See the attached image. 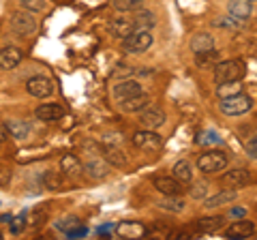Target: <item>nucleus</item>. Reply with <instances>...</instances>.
<instances>
[{
    "instance_id": "nucleus-1",
    "label": "nucleus",
    "mask_w": 257,
    "mask_h": 240,
    "mask_svg": "<svg viewBox=\"0 0 257 240\" xmlns=\"http://www.w3.org/2000/svg\"><path fill=\"white\" fill-rule=\"evenodd\" d=\"M246 75V67L242 60H223V62H216L214 65V82L216 84H223V82H238Z\"/></svg>"
},
{
    "instance_id": "nucleus-2",
    "label": "nucleus",
    "mask_w": 257,
    "mask_h": 240,
    "mask_svg": "<svg viewBox=\"0 0 257 240\" xmlns=\"http://www.w3.org/2000/svg\"><path fill=\"white\" fill-rule=\"evenodd\" d=\"M255 101L251 94H244V92H238L234 97H227V99H221L219 107L225 116H242V114H248V111L253 109Z\"/></svg>"
},
{
    "instance_id": "nucleus-3",
    "label": "nucleus",
    "mask_w": 257,
    "mask_h": 240,
    "mask_svg": "<svg viewBox=\"0 0 257 240\" xmlns=\"http://www.w3.org/2000/svg\"><path fill=\"white\" fill-rule=\"evenodd\" d=\"M197 167H199V172H204V174H219L223 170H227V155L221 153V150L204 153L197 159Z\"/></svg>"
},
{
    "instance_id": "nucleus-4",
    "label": "nucleus",
    "mask_w": 257,
    "mask_h": 240,
    "mask_svg": "<svg viewBox=\"0 0 257 240\" xmlns=\"http://www.w3.org/2000/svg\"><path fill=\"white\" fill-rule=\"evenodd\" d=\"M11 30H13V35L15 37H20V39H28L35 35V30H37V20L30 15V11H18V13H13V18H11Z\"/></svg>"
},
{
    "instance_id": "nucleus-5",
    "label": "nucleus",
    "mask_w": 257,
    "mask_h": 240,
    "mask_svg": "<svg viewBox=\"0 0 257 240\" xmlns=\"http://www.w3.org/2000/svg\"><path fill=\"white\" fill-rule=\"evenodd\" d=\"M124 41V52L128 54H142L150 50L152 45V35L150 30H135V33H131L126 39H122Z\"/></svg>"
},
{
    "instance_id": "nucleus-6",
    "label": "nucleus",
    "mask_w": 257,
    "mask_h": 240,
    "mask_svg": "<svg viewBox=\"0 0 257 240\" xmlns=\"http://www.w3.org/2000/svg\"><path fill=\"white\" fill-rule=\"evenodd\" d=\"M133 146H138L140 150H148V153H157L163 146V140H161V135L155 133L152 129H144V131H138L133 133Z\"/></svg>"
},
{
    "instance_id": "nucleus-7",
    "label": "nucleus",
    "mask_w": 257,
    "mask_h": 240,
    "mask_svg": "<svg viewBox=\"0 0 257 240\" xmlns=\"http://www.w3.org/2000/svg\"><path fill=\"white\" fill-rule=\"evenodd\" d=\"M26 90L32 94V97L45 99V97H50V94L54 92V82L50 77H45V75H35V77H30L26 82Z\"/></svg>"
},
{
    "instance_id": "nucleus-8",
    "label": "nucleus",
    "mask_w": 257,
    "mask_h": 240,
    "mask_svg": "<svg viewBox=\"0 0 257 240\" xmlns=\"http://www.w3.org/2000/svg\"><path fill=\"white\" fill-rule=\"evenodd\" d=\"M221 182H223V187L238 191V189L248 187V182H251V174H248L246 170H242V167H236V170L225 172L221 176Z\"/></svg>"
},
{
    "instance_id": "nucleus-9",
    "label": "nucleus",
    "mask_w": 257,
    "mask_h": 240,
    "mask_svg": "<svg viewBox=\"0 0 257 240\" xmlns=\"http://www.w3.org/2000/svg\"><path fill=\"white\" fill-rule=\"evenodd\" d=\"M142 92V84L140 82H135V79H122V82H118L114 86V90H111V97H114L118 103L120 101H126V99H131L135 97V94H140Z\"/></svg>"
},
{
    "instance_id": "nucleus-10",
    "label": "nucleus",
    "mask_w": 257,
    "mask_h": 240,
    "mask_svg": "<svg viewBox=\"0 0 257 240\" xmlns=\"http://www.w3.org/2000/svg\"><path fill=\"white\" fill-rule=\"evenodd\" d=\"M165 123V111L161 107H144L142 116H140V125L144 129H159L161 125Z\"/></svg>"
},
{
    "instance_id": "nucleus-11",
    "label": "nucleus",
    "mask_w": 257,
    "mask_h": 240,
    "mask_svg": "<svg viewBox=\"0 0 257 240\" xmlns=\"http://www.w3.org/2000/svg\"><path fill=\"white\" fill-rule=\"evenodd\" d=\"M111 165L105 161V159L101 157H94V159H88V161L84 163V172L90 176L92 180H99V178H105V176L109 174Z\"/></svg>"
},
{
    "instance_id": "nucleus-12",
    "label": "nucleus",
    "mask_w": 257,
    "mask_h": 240,
    "mask_svg": "<svg viewBox=\"0 0 257 240\" xmlns=\"http://www.w3.org/2000/svg\"><path fill=\"white\" fill-rule=\"evenodd\" d=\"M22 58H24V54H22L20 47H13V45L3 47V50H0V69L11 71V69H15L20 65Z\"/></svg>"
},
{
    "instance_id": "nucleus-13",
    "label": "nucleus",
    "mask_w": 257,
    "mask_h": 240,
    "mask_svg": "<svg viewBox=\"0 0 257 240\" xmlns=\"http://www.w3.org/2000/svg\"><path fill=\"white\" fill-rule=\"evenodd\" d=\"M146 225H142L140 221H122V223H118V227H116V234L120 238H142V236H146Z\"/></svg>"
},
{
    "instance_id": "nucleus-14",
    "label": "nucleus",
    "mask_w": 257,
    "mask_h": 240,
    "mask_svg": "<svg viewBox=\"0 0 257 240\" xmlns=\"http://www.w3.org/2000/svg\"><path fill=\"white\" fill-rule=\"evenodd\" d=\"M35 116L39 120H45V123H54V120H60L64 116V107L58 103H43L35 109Z\"/></svg>"
},
{
    "instance_id": "nucleus-15",
    "label": "nucleus",
    "mask_w": 257,
    "mask_h": 240,
    "mask_svg": "<svg viewBox=\"0 0 257 240\" xmlns=\"http://www.w3.org/2000/svg\"><path fill=\"white\" fill-rule=\"evenodd\" d=\"M253 234H255V223L244 217H242V221L231 223V227H227V231H225L227 238H251Z\"/></svg>"
},
{
    "instance_id": "nucleus-16",
    "label": "nucleus",
    "mask_w": 257,
    "mask_h": 240,
    "mask_svg": "<svg viewBox=\"0 0 257 240\" xmlns=\"http://www.w3.org/2000/svg\"><path fill=\"white\" fill-rule=\"evenodd\" d=\"M101 153H103L105 161H107L111 167H124V165H126V155L116 146V144L105 142V146H101Z\"/></svg>"
},
{
    "instance_id": "nucleus-17",
    "label": "nucleus",
    "mask_w": 257,
    "mask_h": 240,
    "mask_svg": "<svg viewBox=\"0 0 257 240\" xmlns=\"http://www.w3.org/2000/svg\"><path fill=\"white\" fill-rule=\"evenodd\" d=\"M229 15L240 22H246L253 15V0H231L229 3Z\"/></svg>"
},
{
    "instance_id": "nucleus-18",
    "label": "nucleus",
    "mask_w": 257,
    "mask_h": 240,
    "mask_svg": "<svg viewBox=\"0 0 257 240\" xmlns=\"http://www.w3.org/2000/svg\"><path fill=\"white\" fill-rule=\"evenodd\" d=\"M152 182H155V189L163 195H180V191H182V187H180L182 182L176 178H167V176H159V178H155Z\"/></svg>"
},
{
    "instance_id": "nucleus-19",
    "label": "nucleus",
    "mask_w": 257,
    "mask_h": 240,
    "mask_svg": "<svg viewBox=\"0 0 257 240\" xmlns=\"http://www.w3.org/2000/svg\"><path fill=\"white\" fill-rule=\"evenodd\" d=\"M131 22H133V28L135 30H150L157 24L155 13L148 11V9H144V7L135 11V15H131Z\"/></svg>"
},
{
    "instance_id": "nucleus-20",
    "label": "nucleus",
    "mask_w": 257,
    "mask_h": 240,
    "mask_svg": "<svg viewBox=\"0 0 257 240\" xmlns=\"http://www.w3.org/2000/svg\"><path fill=\"white\" fill-rule=\"evenodd\" d=\"M5 129H7V133H9L11 138H15V140H26L28 135H30V125L26 123V120H20V118L7 120Z\"/></svg>"
},
{
    "instance_id": "nucleus-21",
    "label": "nucleus",
    "mask_w": 257,
    "mask_h": 240,
    "mask_svg": "<svg viewBox=\"0 0 257 240\" xmlns=\"http://www.w3.org/2000/svg\"><path fill=\"white\" fill-rule=\"evenodd\" d=\"M60 172L67 174V176H79L84 172V163L77 159V155L67 153L60 159Z\"/></svg>"
},
{
    "instance_id": "nucleus-22",
    "label": "nucleus",
    "mask_w": 257,
    "mask_h": 240,
    "mask_svg": "<svg viewBox=\"0 0 257 240\" xmlns=\"http://www.w3.org/2000/svg\"><path fill=\"white\" fill-rule=\"evenodd\" d=\"M189 45L195 54H202V52H208V50H214V39L208 33H197V35L191 37Z\"/></svg>"
},
{
    "instance_id": "nucleus-23",
    "label": "nucleus",
    "mask_w": 257,
    "mask_h": 240,
    "mask_svg": "<svg viewBox=\"0 0 257 240\" xmlns=\"http://www.w3.org/2000/svg\"><path fill=\"white\" fill-rule=\"evenodd\" d=\"M109 30H111V35L118 37V39H126L131 33H135L131 18H116L114 22H111Z\"/></svg>"
},
{
    "instance_id": "nucleus-24",
    "label": "nucleus",
    "mask_w": 257,
    "mask_h": 240,
    "mask_svg": "<svg viewBox=\"0 0 257 240\" xmlns=\"http://www.w3.org/2000/svg\"><path fill=\"white\" fill-rule=\"evenodd\" d=\"M234 199H236V191H234V189H225V191H219L216 195L208 197L204 206L208 208V210H212V208H219V206H223V204H231Z\"/></svg>"
},
{
    "instance_id": "nucleus-25",
    "label": "nucleus",
    "mask_w": 257,
    "mask_h": 240,
    "mask_svg": "<svg viewBox=\"0 0 257 240\" xmlns=\"http://www.w3.org/2000/svg\"><path fill=\"white\" fill-rule=\"evenodd\" d=\"M148 103H150L148 94L140 92V94H135V97L126 99V101H120V107H122V111H142L144 107L148 105Z\"/></svg>"
},
{
    "instance_id": "nucleus-26",
    "label": "nucleus",
    "mask_w": 257,
    "mask_h": 240,
    "mask_svg": "<svg viewBox=\"0 0 257 240\" xmlns=\"http://www.w3.org/2000/svg\"><path fill=\"white\" fill-rule=\"evenodd\" d=\"M238 92H242V84H240V79L238 82H223L216 86V97L219 99H227V97H234V94Z\"/></svg>"
},
{
    "instance_id": "nucleus-27",
    "label": "nucleus",
    "mask_w": 257,
    "mask_h": 240,
    "mask_svg": "<svg viewBox=\"0 0 257 240\" xmlns=\"http://www.w3.org/2000/svg\"><path fill=\"white\" fill-rule=\"evenodd\" d=\"M195 144L197 146H214V144H221V135L212 129H206L195 135Z\"/></svg>"
},
{
    "instance_id": "nucleus-28",
    "label": "nucleus",
    "mask_w": 257,
    "mask_h": 240,
    "mask_svg": "<svg viewBox=\"0 0 257 240\" xmlns=\"http://www.w3.org/2000/svg\"><path fill=\"white\" fill-rule=\"evenodd\" d=\"M223 227V217H206L195 223V229L199 231H216Z\"/></svg>"
},
{
    "instance_id": "nucleus-29",
    "label": "nucleus",
    "mask_w": 257,
    "mask_h": 240,
    "mask_svg": "<svg viewBox=\"0 0 257 240\" xmlns=\"http://www.w3.org/2000/svg\"><path fill=\"white\" fill-rule=\"evenodd\" d=\"M159 208L170 210V212H182L184 210V202L178 195H165V199H161L159 202Z\"/></svg>"
},
{
    "instance_id": "nucleus-30",
    "label": "nucleus",
    "mask_w": 257,
    "mask_h": 240,
    "mask_svg": "<svg viewBox=\"0 0 257 240\" xmlns=\"http://www.w3.org/2000/svg\"><path fill=\"white\" fill-rule=\"evenodd\" d=\"M172 172H174V178L180 182H191V178H193V170H191L189 161H178Z\"/></svg>"
},
{
    "instance_id": "nucleus-31",
    "label": "nucleus",
    "mask_w": 257,
    "mask_h": 240,
    "mask_svg": "<svg viewBox=\"0 0 257 240\" xmlns=\"http://www.w3.org/2000/svg\"><path fill=\"white\" fill-rule=\"evenodd\" d=\"M116 11H122V13H133L144 7V0H111Z\"/></svg>"
},
{
    "instance_id": "nucleus-32",
    "label": "nucleus",
    "mask_w": 257,
    "mask_h": 240,
    "mask_svg": "<svg viewBox=\"0 0 257 240\" xmlns=\"http://www.w3.org/2000/svg\"><path fill=\"white\" fill-rule=\"evenodd\" d=\"M45 219H47V210L43 206L35 208L32 212H26V225H30V227H39L41 223H45Z\"/></svg>"
},
{
    "instance_id": "nucleus-33",
    "label": "nucleus",
    "mask_w": 257,
    "mask_h": 240,
    "mask_svg": "<svg viewBox=\"0 0 257 240\" xmlns=\"http://www.w3.org/2000/svg\"><path fill=\"white\" fill-rule=\"evenodd\" d=\"M216 60H219V52H216V50H208V52H202V54H195V62H197V67L216 65Z\"/></svg>"
},
{
    "instance_id": "nucleus-34",
    "label": "nucleus",
    "mask_w": 257,
    "mask_h": 240,
    "mask_svg": "<svg viewBox=\"0 0 257 240\" xmlns=\"http://www.w3.org/2000/svg\"><path fill=\"white\" fill-rule=\"evenodd\" d=\"M20 5L30 13H43V11L50 9L47 0H20Z\"/></svg>"
},
{
    "instance_id": "nucleus-35",
    "label": "nucleus",
    "mask_w": 257,
    "mask_h": 240,
    "mask_svg": "<svg viewBox=\"0 0 257 240\" xmlns=\"http://www.w3.org/2000/svg\"><path fill=\"white\" fill-rule=\"evenodd\" d=\"M214 26H219V28H227V30H240L244 26V22H240L236 18H231V15H225V18L221 20H216L214 22Z\"/></svg>"
},
{
    "instance_id": "nucleus-36",
    "label": "nucleus",
    "mask_w": 257,
    "mask_h": 240,
    "mask_svg": "<svg viewBox=\"0 0 257 240\" xmlns=\"http://www.w3.org/2000/svg\"><path fill=\"white\" fill-rule=\"evenodd\" d=\"M77 225H82V221H79L77 217H64V219H60L58 223H56V229H60L62 234H69V231L75 229Z\"/></svg>"
},
{
    "instance_id": "nucleus-37",
    "label": "nucleus",
    "mask_w": 257,
    "mask_h": 240,
    "mask_svg": "<svg viewBox=\"0 0 257 240\" xmlns=\"http://www.w3.org/2000/svg\"><path fill=\"white\" fill-rule=\"evenodd\" d=\"M43 185H45L47 189H52V191L60 189V187H62V178H60V174H56V172H47V174L43 176Z\"/></svg>"
},
{
    "instance_id": "nucleus-38",
    "label": "nucleus",
    "mask_w": 257,
    "mask_h": 240,
    "mask_svg": "<svg viewBox=\"0 0 257 240\" xmlns=\"http://www.w3.org/2000/svg\"><path fill=\"white\" fill-rule=\"evenodd\" d=\"M9 225H11V231H13V234H20V231L26 227V212H20L18 217H13Z\"/></svg>"
},
{
    "instance_id": "nucleus-39",
    "label": "nucleus",
    "mask_w": 257,
    "mask_h": 240,
    "mask_svg": "<svg viewBox=\"0 0 257 240\" xmlns=\"http://www.w3.org/2000/svg\"><path fill=\"white\" fill-rule=\"evenodd\" d=\"M206 191H208L206 182H197V185L191 187V197H193V199H202V197L206 195Z\"/></svg>"
},
{
    "instance_id": "nucleus-40",
    "label": "nucleus",
    "mask_w": 257,
    "mask_h": 240,
    "mask_svg": "<svg viewBox=\"0 0 257 240\" xmlns=\"http://www.w3.org/2000/svg\"><path fill=\"white\" fill-rule=\"evenodd\" d=\"M255 144H257V138H255V135H251V140L246 142V153H248V157H251V159H255V157H257V148H255Z\"/></svg>"
},
{
    "instance_id": "nucleus-41",
    "label": "nucleus",
    "mask_w": 257,
    "mask_h": 240,
    "mask_svg": "<svg viewBox=\"0 0 257 240\" xmlns=\"http://www.w3.org/2000/svg\"><path fill=\"white\" fill-rule=\"evenodd\" d=\"M86 234H88V227H84V225H77L75 229H71L67 236H69V238H82V236H86Z\"/></svg>"
},
{
    "instance_id": "nucleus-42",
    "label": "nucleus",
    "mask_w": 257,
    "mask_h": 240,
    "mask_svg": "<svg viewBox=\"0 0 257 240\" xmlns=\"http://www.w3.org/2000/svg\"><path fill=\"white\" fill-rule=\"evenodd\" d=\"M9 180H11V172L5 170V167H0V187H3V185H9Z\"/></svg>"
},
{
    "instance_id": "nucleus-43",
    "label": "nucleus",
    "mask_w": 257,
    "mask_h": 240,
    "mask_svg": "<svg viewBox=\"0 0 257 240\" xmlns=\"http://www.w3.org/2000/svg\"><path fill=\"white\" fill-rule=\"evenodd\" d=\"M131 73H133V69H131V67L120 65V69H116V71H114V77H118V75H131Z\"/></svg>"
},
{
    "instance_id": "nucleus-44",
    "label": "nucleus",
    "mask_w": 257,
    "mask_h": 240,
    "mask_svg": "<svg viewBox=\"0 0 257 240\" xmlns=\"http://www.w3.org/2000/svg\"><path fill=\"white\" fill-rule=\"evenodd\" d=\"M229 217H246V210L244 208H231Z\"/></svg>"
},
{
    "instance_id": "nucleus-45",
    "label": "nucleus",
    "mask_w": 257,
    "mask_h": 240,
    "mask_svg": "<svg viewBox=\"0 0 257 240\" xmlns=\"http://www.w3.org/2000/svg\"><path fill=\"white\" fill-rule=\"evenodd\" d=\"M7 138H9V133H7V129L3 125H0V144H5L7 142Z\"/></svg>"
},
{
    "instance_id": "nucleus-46",
    "label": "nucleus",
    "mask_w": 257,
    "mask_h": 240,
    "mask_svg": "<svg viewBox=\"0 0 257 240\" xmlns=\"http://www.w3.org/2000/svg\"><path fill=\"white\" fill-rule=\"evenodd\" d=\"M11 214H3V217H0V223H11Z\"/></svg>"
},
{
    "instance_id": "nucleus-47",
    "label": "nucleus",
    "mask_w": 257,
    "mask_h": 240,
    "mask_svg": "<svg viewBox=\"0 0 257 240\" xmlns=\"http://www.w3.org/2000/svg\"><path fill=\"white\" fill-rule=\"evenodd\" d=\"M111 229H114V227H111V225H105V227H99V234H105V231H111Z\"/></svg>"
},
{
    "instance_id": "nucleus-48",
    "label": "nucleus",
    "mask_w": 257,
    "mask_h": 240,
    "mask_svg": "<svg viewBox=\"0 0 257 240\" xmlns=\"http://www.w3.org/2000/svg\"><path fill=\"white\" fill-rule=\"evenodd\" d=\"M0 238H3V231H0Z\"/></svg>"
},
{
    "instance_id": "nucleus-49",
    "label": "nucleus",
    "mask_w": 257,
    "mask_h": 240,
    "mask_svg": "<svg viewBox=\"0 0 257 240\" xmlns=\"http://www.w3.org/2000/svg\"><path fill=\"white\" fill-rule=\"evenodd\" d=\"M253 3H255V0H253Z\"/></svg>"
}]
</instances>
